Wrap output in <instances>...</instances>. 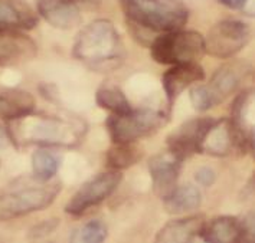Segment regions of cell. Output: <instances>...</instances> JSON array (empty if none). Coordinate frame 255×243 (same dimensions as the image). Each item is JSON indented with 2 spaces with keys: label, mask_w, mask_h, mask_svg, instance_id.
Here are the masks:
<instances>
[{
  "label": "cell",
  "mask_w": 255,
  "mask_h": 243,
  "mask_svg": "<svg viewBox=\"0 0 255 243\" xmlns=\"http://www.w3.org/2000/svg\"><path fill=\"white\" fill-rule=\"evenodd\" d=\"M107 238V226L100 222V220H93L87 223L81 230L75 233L72 241L85 243H100L106 241Z\"/></svg>",
  "instance_id": "cell-25"
},
{
  "label": "cell",
  "mask_w": 255,
  "mask_h": 243,
  "mask_svg": "<svg viewBox=\"0 0 255 243\" xmlns=\"http://www.w3.org/2000/svg\"><path fill=\"white\" fill-rule=\"evenodd\" d=\"M215 121V118L202 117L183 122L167 137L169 151L173 153L182 162L196 153H202L205 137Z\"/></svg>",
  "instance_id": "cell-10"
},
{
  "label": "cell",
  "mask_w": 255,
  "mask_h": 243,
  "mask_svg": "<svg viewBox=\"0 0 255 243\" xmlns=\"http://www.w3.org/2000/svg\"><path fill=\"white\" fill-rule=\"evenodd\" d=\"M123 176L119 171L101 173L88 180L67 203L65 212L71 216H81L110 197L120 186Z\"/></svg>",
  "instance_id": "cell-9"
},
{
  "label": "cell",
  "mask_w": 255,
  "mask_h": 243,
  "mask_svg": "<svg viewBox=\"0 0 255 243\" xmlns=\"http://www.w3.org/2000/svg\"><path fill=\"white\" fill-rule=\"evenodd\" d=\"M253 89H245L238 95L231 107L229 127L234 137L235 149L247 153L254 149V96Z\"/></svg>",
  "instance_id": "cell-11"
},
{
  "label": "cell",
  "mask_w": 255,
  "mask_h": 243,
  "mask_svg": "<svg viewBox=\"0 0 255 243\" xmlns=\"http://www.w3.org/2000/svg\"><path fill=\"white\" fill-rule=\"evenodd\" d=\"M253 233V228L247 225V220L232 216L215 217L206 220L201 230L202 239L211 243H234L245 241Z\"/></svg>",
  "instance_id": "cell-14"
},
{
  "label": "cell",
  "mask_w": 255,
  "mask_h": 243,
  "mask_svg": "<svg viewBox=\"0 0 255 243\" xmlns=\"http://www.w3.org/2000/svg\"><path fill=\"white\" fill-rule=\"evenodd\" d=\"M85 124L78 118L54 115H35L33 112L10 124V138L19 146H51L75 147L84 134Z\"/></svg>",
  "instance_id": "cell-1"
},
{
  "label": "cell",
  "mask_w": 255,
  "mask_h": 243,
  "mask_svg": "<svg viewBox=\"0 0 255 243\" xmlns=\"http://www.w3.org/2000/svg\"><path fill=\"white\" fill-rule=\"evenodd\" d=\"M9 144V137L4 133V130H1L0 127V149H4Z\"/></svg>",
  "instance_id": "cell-30"
},
{
  "label": "cell",
  "mask_w": 255,
  "mask_h": 243,
  "mask_svg": "<svg viewBox=\"0 0 255 243\" xmlns=\"http://www.w3.org/2000/svg\"><path fill=\"white\" fill-rule=\"evenodd\" d=\"M59 225L58 219H51V220H45L40 225L35 226L33 229L30 230V238H43L49 233H52Z\"/></svg>",
  "instance_id": "cell-26"
},
{
  "label": "cell",
  "mask_w": 255,
  "mask_h": 243,
  "mask_svg": "<svg viewBox=\"0 0 255 243\" xmlns=\"http://www.w3.org/2000/svg\"><path fill=\"white\" fill-rule=\"evenodd\" d=\"M180 168H182V160L177 159L170 151L156 154L154 157L150 159L148 171L153 180V189L160 199L164 200L176 189Z\"/></svg>",
  "instance_id": "cell-12"
},
{
  "label": "cell",
  "mask_w": 255,
  "mask_h": 243,
  "mask_svg": "<svg viewBox=\"0 0 255 243\" xmlns=\"http://www.w3.org/2000/svg\"><path fill=\"white\" fill-rule=\"evenodd\" d=\"M253 72V65L248 61L234 59L224 64L215 71L209 83L192 88L190 101L195 109L208 111L235 94L242 82Z\"/></svg>",
  "instance_id": "cell-5"
},
{
  "label": "cell",
  "mask_w": 255,
  "mask_h": 243,
  "mask_svg": "<svg viewBox=\"0 0 255 243\" xmlns=\"http://www.w3.org/2000/svg\"><path fill=\"white\" fill-rule=\"evenodd\" d=\"M205 222L206 219L203 215H195L185 219L172 220L159 230L156 241L161 243L192 242L201 233Z\"/></svg>",
  "instance_id": "cell-17"
},
{
  "label": "cell",
  "mask_w": 255,
  "mask_h": 243,
  "mask_svg": "<svg viewBox=\"0 0 255 243\" xmlns=\"http://www.w3.org/2000/svg\"><path fill=\"white\" fill-rule=\"evenodd\" d=\"M195 178H196V181H198L201 186H203V187H209V186H212V184L215 183L216 174L212 168H209V167H202V168H199V170L195 173Z\"/></svg>",
  "instance_id": "cell-27"
},
{
  "label": "cell",
  "mask_w": 255,
  "mask_h": 243,
  "mask_svg": "<svg viewBox=\"0 0 255 243\" xmlns=\"http://www.w3.org/2000/svg\"><path fill=\"white\" fill-rule=\"evenodd\" d=\"M232 149H235V143L228 120H216L205 137L202 153L205 151L216 157H224L228 156Z\"/></svg>",
  "instance_id": "cell-20"
},
{
  "label": "cell",
  "mask_w": 255,
  "mask_h": 243,
  "mask_svg": "<svg viewBox=\"0 0 255 243\" xmlns=\"http://www.w3.org/2000/svg\"><path fill=\"white\" fill-rule=\"evenodd\" d=\"M36 43L29 36L14 30L0 27V67L19 65L36 56Z\"/></svg>",
  "instance_id": "cell-13"
},
{
  "label": "cell",
  "mask_w": 255,
  "mask_h": 243,
  "mask_svg": "<svg viewBox=\"0 0 255 243\" xmlns=\"http://www.w3.org/2000/svg\"><path fill=\"white\" fill-rule=\"evenodd\" d=\"M221 4L227 6L229 9H242L248 0H218Z\"/></svg>",
  "instance_id": "cell-29"
},
{
  "label": "cell",
  "mask_w": 255,
  "mask_h": 243,
  "mask_svg": "<svg viewBox=\"0 0 255 243\" xmlns=\"http://www.w3.org/2000/svg\"><path fill=\"white\" fill-rule=\"evenodd\" d=\"M202 203V194L199 189L195 186H183V187H176L166 199L164 206L169 213L180 215V213H188L192 210H196Z\"/></svg>",
  "instance_id": "cell-21"
},
{
  "label": "cell",
  "mask_w": 255,
  "mask_h": 243,
  "mask_svg": "<svg viewBox=\"0 0 255 243\" xmlns=\"http://www.w3.org/2000/svg\"><path fill=\"white\" fill-rule=\"evenodd\" d=\"M72 55L93 71L110 72L120 67L126 54L116 26L107 19H97L78 33Z\"/></svg>",
  "instance_id": "cell-2"
},
{
  "label": "cell",
  "mask_w": 255,
  "mask_h": 243,
  "mask_svg": "<svg viewBox=\"0 0 255 243\" xmlns=\"http://www.w3.org/2000/svg\"><path fill=\"white\" fill-rule=\"evenodd\" d=\"M61 189L62 186L58 181H45L36 177L17 178L0 190V222L46 209L54 203Z\"/></svg>",
  "instance_id": "cell-3"
},
{
  "label": "cell",
  "mask_w": 255,
  "mask_h": 243,
  "mask_svg": "<svg viewBox=\"0 0 255 243\" xmlns=\"http://www.w3.org/2000/svg\"><path fill=\"white\" fill-rule=\"evenodd\" d=\"M97 104L101 108L107 109L110 112H113V115H121V114H127L131 111V105L127 99V96L121 91L120 88L113 86V85H106L101 86L97 91Z\"/></svg>",
  "instance_id": "cell-22"
},
{
  "label": "cell",
  "mask_w": 255,
  "mask_h": 243,
  "mask_svg": "<svg viewBox=\"0 0 255 243\" xmlns=\"http://www.w3.org/2000/svg\"><path fill=\"white\" fill-rule=\"evenodd\" d=\"M61 165V159L46 150H38L32 156V168H33V176L39 180H51L56 174Z\"/></svg>",
  "instance_id": "cell-24"
},
{
  "label": "cell",
  "mask_w": 255,
  "mask_h": 243,
  "mask_svg": "<svg viewBox=\"0 0 255 243\" xmlns=\"http://www.w3.org/2000/svg\"><path fill=\"white\" fill-rule=\"evenodd\" d=\"M205 72L198 64H182L175 65L163 75V88L167 96V101L173 104L176 98L182 94L192 83L202 81Z\"/></svg>",
  "instance_id": "cell-16"
},
{
  "label": "cell",
  "mask_w": 255,
  "mask_h": 243,
  "mask_svg": "<svg viewBox=\"0 0 255 243\" xmlns=\"http://www.w3.org/2000/svg\"><path fill=\"white\" fill-rule=\"evenodd\" d=\"M166 122L167 114L160 109H131L127 114L111 115L107 120V128L114 143H133L156 133Z\"/></svg>",
  "instance_id": "cell-7"
},
{
  "label": "cell",
  "mask_w": 255,
  "mask_h": 243,
  "mask_svg": "<svg viewBox=\"0 0 255 243\" xmlns=\"http://www.w3.org/2000/svg\"><path fill=\"white\" fill-rule=\"evenodd\" d=\"M38 25V14L23 0H0V27L33 29Z\"/></svg>",
  "instance_id": "cell-18"
},
{
  "label": "cell",
  "mask_w": 255,
  "mask_h": 243,
  "mask_svg": "<svg viewBox=\"0 0 255 243\" xmlns=\"http://www.w3.org/2000/svg\"><path fill=\"white\" fill-rule=\"evenodd\" d=\"M251 39V27L237 19L215 23L205 38L206 52L218 59H229L242 51Z\"/></svg>",
  "instance_id": "cell-8"
},
{
  "label": "cell",
  "mask_w": 255,
  "mask_h": 243,
  "mask_svg": "<svg viewBox=\"0 0 255 243\" xmlns=\"http://www.w3.org/2000/svg\"><path fill=\"white\" fill-rule=\"evenodd\" d=\"M35 109V98L26 91L4 89L0 91V120L14 121L32 114Z\"/></svg>",
  "instance_id": "cell-19"
},
{
  "label": "cell",
  "mask_w": 255,
  "mask_h": 243,
  "mask_svg": "<svg viewBox=\"0 0 255 243\" xmlns=\"http://www.w3.org/2000/svg\"><path fill=\"white\" fill-rule=\"evenodd\" d=\"M120 6L127 22L146 32L180 30L189 19L182 0H120Z\"/></svg>",
  "instance_id": "cell-4"
},
{
  "label": "cell",
  "mask_w": 255,
  "mask_h": 243,
  "mask_svg": "<svg viewBox=\"0 0 255 243\" xmlns=\"http://www.w3.org/2000/svg\"><path fill=\"white\" fill-rule=\"evenodd\" d=\"M38 13L54 27L72 29L80 25V7L71 0H36Z\"/></svg>",
  "instance_id": "cell-15"
},
{
  "label": "cell",
  "mask_w": 255,
  "mask_h": 243,
  "mask_svg": "<svg viewBox=\"0 0 255 243\" xmlns=\"http://www.w3.org/2000/svg\"><path fill=\"white\" fill-rule=\"evenodd\" d=\"M151 58L161 65L198 64L206 54L205 38L195 30H175L156 38L150 45Z\"/></svg>",
  "instance_id": "cell-6"
},
{
  "label": "cell",
  "mask_w": 255,
  "mask_h": 243,
  "mask_svg": "<svg viewBox=\"0 0 255 243\" xmlns=\"http://www.w3.org/2000/svg\"><path fill=\"white\" fill-rule=\"evenodd\" d=\"M140 157L141 151L131 143H116V146L108 150L107 164L113 170H123L135 164Z\"/></svg>",
  "instance_id": "cell-23"
},
{
  "label": "cell",
  "mask_w": 255,
  "mask_h": 243,
  "mask_svg": "<svg viewBox=\"0 0 255 243\" xmlns=\"http://www.w3.org/2000/svg\"><path fill=\"white\" fill-rule=\"evenodd\" d=\"M74 4L78 7H85V9H98L103 3V0H71Z\"/></svg>",
  "instance_id": "cell-28"
}]
</instances>
